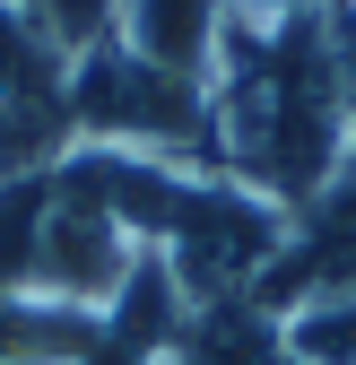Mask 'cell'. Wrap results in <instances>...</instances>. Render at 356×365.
<instances>
[{
  "label": "cell",
  "mask_w": 356,
  "mask_h": 365,
  "mask_svg": "<svg viewBox=\"0 0 356 365\" xmlns=\"http://www.w3.org/2000/svg\"><path fill=\"white\" fill-rule=\"evenodd\" d=\"M200 87L217 174L270 192L287 217L347 174L356 87L339 53V0H226Z\"/></svg>",
  "instance_id": "1"
},
{
  "label": "cell",
  "mask_w": 356,
  "mask_h": 365,
  "mask_svg": "<svg viewBox=\"0 0 356 365\" xmlns=\"http://www.w3.org/2000/svg\"><path fill=\"white\" fill-rule=\"evenodd\" d=\"M70 148L157 157V165H217L209 157V87L192 70L148 61L122 35H96L70 61Z\"/></svg>",
  "instance_id": "2"
},
{
  "label": "cell",
  "mask_w": 356,
  "mask_h": 365,
  "mask_svg": "<svg viewBox=\"0 0 356 365\" xmlns=\"http://www.w3.org/2000/svg\"><path fill=\"white\" fill-rule=\"evenodd\" d=\"M356 296V174H339L330 192L304 209V235H287V252L270 261V279L252 287V304H270L278 322L304 304Z\"/></svg>",
  "instance_id": "3"
},
{
  "label": "cell",
  "mask_w": 356,
  "mask_h": 365,
  "mask_svg": "<svg viewBox=\"0 0 356 365\" xmlns=\"http://www.w3.org/2000/svg\"><path fill=\"white\" fill-rule=\"evenodd\" d=\"M217 18H226V0H122L113 9V35L140 43L148 61L165 70H209V43H217Z\"/></svg>",
  "instance_id": "4"
},
{
  "label": "cell",
  "mask_w": 356,
  "mask_h": 365,
  "mask_svg": "<svg viewBox=\"0 0 356 365\" xmlns=\"http://www.w3.org/2000/svg\"><path fill=\"white\" fill-rule=\"evenodd\" d=\"M278 348H287V365H356V296H330V304L287 313Z\"/></svg>",
  "instance_id": "5"
},
{
  "label": "cell",
  "mask_w": 356,
  "mask_h": 365,
  "mask_svg": "<svg viewBox=\"0 0 356 365\" xmlns=\"http://www.w3.org/2000/svg\"><path fill=\"white\" fill-rule=\"evenodd\" d=\"M18 9H26V18H35V26L78 61L96 35H113V9H122V0H18Z\"/></svg>",
  "instance_id": "6"
},
{
  "label": "cell",
  "mask_w": 356,
  "mask_h": 365,
  "mask_svg": "<svg viewBox=\"0 0 356 365\" xmlns=\"http://www.w3.org/2000/svg\"><path fill=\"white\" fill-rule=\"evenodd\" d=\"M0 365H87V356H70V348H35V356H0Z\"/></svg>",
  "instance_id": "7"
}]
</instances>
